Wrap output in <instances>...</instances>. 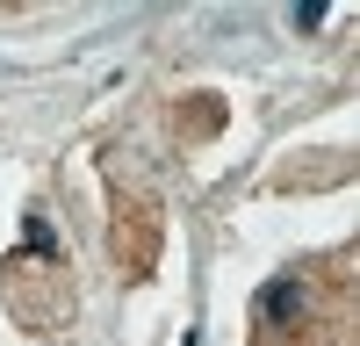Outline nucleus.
<instances>
[{
    "label": "nucleus",
    "mask_w": 360,
    "mask_h": 346,
    "mask_svg": "<svg viewBox=\"0 0 360 346\" xmlns=\"http://www.w3.org/2000/svg\"><path fill=\"white\" fill-rule=\"evenodd\" d=\"M252 346H360V245L288 260L252 303Z\"/></svg>",
    "instance_id": "nucleus-1"
},
{
    "label": "nucleus",
    "mask_w": 360,
    "mask_h": 346,
    "mask_svg": "<svg viewBox=\"0 0 360 346\" xmlns=\"http://www.w3.org/2000/svg\"><path fill=\"white\" fill-rule=\"evenodd\" d=\"M0 296H8L15 325H22V332H37V339H51V332H65V325H72L79 288H72V267H65V252H58V238H51V224H44V217H29L22 252L0 267Z\"/></svg>",
    "instance_id": "nucleus-2"
},
{
    "label": "nucleus",
    "mask_w": 360,
    "mask_h": 346,
    "mask_svg": "<svg viewBox=\"0 0 360 346\" xmlns=\"http://www.w3.org/2000/svg\"><path fill=\"white\" fill-rule=\"evenodd\" d=\"M115 267H123L130 281H144L159 267V202L152 195L115 188Z\"/></svg>",
    "instance_id": "nucleus-3"
}]
</instances>
